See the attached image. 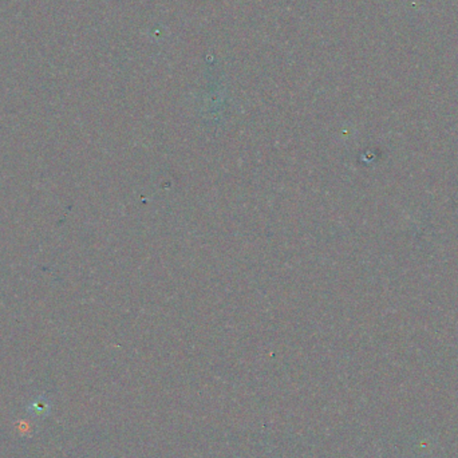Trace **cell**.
<instances>
[]
</instances>
